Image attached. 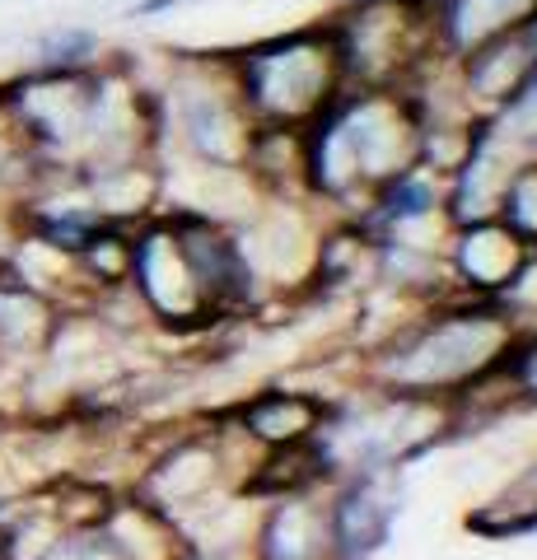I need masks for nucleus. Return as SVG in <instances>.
Returning <instances> with one entry per match:
<instances>
[{
  "mask_svg": "<svg viewBox=\"0 0 537 560\" xmlns=\"http://www.w3.org/2000/svg\"><path fill=\"white\" fill-rule=\"evenodd\" d=\"M463 523H467V533H481L491 541L537 533V463H528L495 500H487L481 510H472Z\"/></svg>",
  "mask_w": 537,
  "mask_h": 560,
  "instance_id": "14",
  "label": "nucleus"
},
{
  "mask_svg": "<svg viewBox=\"0 0 537 560\" xmlns=\"http://www.w3.org/2000/svg\"><path fill=\"white\" fill-rule=\"evenodd\" d=\"M537 14V0H430V28L444 61L467 57L472 47L500 38Z\"/></svg>",
  "mask_w": 537,
  "mask_h": 560,
  "instance_id": "12",
  "label": "nucleus"
},
{
  "mask_svg": "<svg viewBox=\"0 0 537 560\" xmlns=\"http://www.w3.org/2000/svg\"><path fill=\"white\" fill-rule=\"evenodd\" d=\"M187 5V0H141V5H131V20H150V14H168V10H178Z\"/></svg>",
  "mask_w": 537,
  "mask_h": 560,
  "instance_id": "18",
  "label": "nucleus"
},
{
  "mask_svg": "<svg viewBox=\"0 0 537 560\" xmlns=\"http://www.w3.org/2000/svg\"><path fill=\"white\" fill-rule=\"evenodd\" d=\"M43 560H127V556L108 537L103 523H90V528H66L57 541H51V551Z\"/></svg>",
  "mask_w": 537,
  "mask_h": 560,
  "instance_id": "17",
  "label": "nucleus"
},
{
  "mask_svg": "<svg viewBox=\"0 0 537 560\" xmlns=\"http://www.w3.org/2000/svg\"><path fill=\"white\" fill-rule=\"evenodd\" d=\"M327 416H332V397L304 393V388H257L230 407V420L262 453L314 444L327 425Z\"/></svg>",
  "mask_w": 537,
  "mask_h": 560,
  "instance_id": "10",
  "label": "nucleus"
},
{
  "mask_svg": "<svg viewBox=\"0 0 537 560\" xmlns=\"http://www.w3.org/2000/svg\"><path fill=\"white\" fill-rule=\"evenodd\" d=\"M10 238L14 234H0V271H5V257H10Z\"/></svg>",
  "mask_w": 537,
  "mask_h": 560,
  "instance_id": "19",
  "label": "nucleus"
},
{
  "mask_svg": "<svg viewBox=\"0 0 537 560\" xmlns=\"http://www.w3.org/2000/svg\"><path fill=\"white\" fill-rule=\"evenodd\" d=\"M164 215L173 224V234H178L183 261H187V271H192L215 323L244 318V313L262 304V290H257L253 267H248L244 248H238V234L230 224L201 215V210H178V206H164Z\"/></svg>",
  "mask_w": 537,
  "mask_h": 560,
  "instance_id": "6",
  "label": "nucleus"
},
{
  "mask_svg": "<svg viewBox=\"0 0 537 560\" xmlns=\"http://www.w3.org/2000/svg\"><path fill=\"white\" fill-rule=\"evenodd\" d=\"M518 346V327L500 300H463L448 294L378 341L365 360V388L416 397V401H444L454 411L477 383L495 378Z\"/></svg>",
  "mask_w": 537,
  "mask_h": 560,
  "instance_id": "1",
  "label": "nucleus"
},
{
  "mask_svg": "<svg viewBox=\"0 0 537 560\" xmlns=\"http://www.w3.org/2000/svg\"><path fill=\"white\" fill-rule=\"evenodd\" d=\"M238 490H244V471L224 448L215 416L206 425L178 430L131 481V495H141L150 510H160L178 533L192 518L211 514L215 504L234 500Z\"/></svg>",
  "mask_w": 537,
  "mask_h": 560,
  "instance_id": "4",
  "label": "nucleus"
},
{
  "mask_svg": "<svg viewBox=\"0 0 537 560\" xmlns=\"http://www.w3.org/2000/svg\"><path fill=\"white\" fill-rule=\"evenodd\" d=\"M103 66V38L94 28L66 24L51 28L33 43V70H61V75H75V70H94Z\"/></svg>",
  "mask_w": 537,
  "mask_h": 560,
  "instance_id": "15",
  "label": "nucleus"
},
{
  "mask_svg": "<svg viewBox=\"0 0 537 560\" xmlns=\"http://www.w3.org/2000/svg\"><path fill=\"white\" fill-rule=\"evenodd\" d=\"M495 220L537 253V154H528V160L514 164L505 191H500Z\"/></svg>",
  "mask_w": 537,
  "mask_h": 560,
  "instance_id": "16",
  "label": "nucleus"
},
{
  "mask_svg": "<svg viewBox=\"0 0 537 560\" xmlns=\"http://www.w3.org/2000/svg\"><path fill=\"white\" fill-rule=\"evenodd\" d=\"M57 323H61V308L51 304L47 294L24 285L20 276L0 271V370L20 364L28 374L33 364L43 360Z\"/></svg>",
  "mask_w": 537,
  "mask_h": 560,
  "instance_id": "13",
  "label": "nucleus"
},
{
  "mask_svg": "<svg viewBox=\"0 0 537 560\" xmlns=\"http://www.w3.org/2000/svg\"><path fill=\"white\" fill-rule=\"evenodd\" d=\"M160 145H178L187 168H244L257 121L234 80L230 57L173 61L164 94H154ZM154 145V150H160Z\"/></svg>",
  "mask_w": 537,
  "mask_h": 560,
  "instance_id": "3",
  "label": "nucleus"
},
{
  "mask_svg": "<svg viewBox=\"0 0 537 560\" xmlns=\"http://www.w3.org/2000/svg\"><path fill=\"white\" fill-rule=\"evenodd\" d=\"M323 490L327 486L262 500V514L248 533V560H337Z\"/></svg>",
  "mask_w": 537,
  "mask_h": 560,
  "instance_id": "9",
  "label": "nucleus"
},
{
  "mask_svg": "<svg viewBox=\"0 0 537 560\" xmlns=\"http://www.w3.org/2000/svg\"><path fill=\"white\" fill-rule=\"evenodd\" d=\"M393 477L397 471H346L323 490L337 560H370L374 551H384L397 510H402Z\"/></svg>",
  "mask_w": 537,
  "mask_h": 560,
  "instance_id": "8",
  "label": "nucleus"
},
{
  "mask_svg": "<svg viewBox=\"0 0 537 560\" xmlns=\"http://www.w3.org/2000/svg\"><path fill=\"white\" fill-rule=\"evenodd\" d=\"M533 248L518 234H510L500 220L458 224L444 238V271L448 285L463 300H505L514 280L524 276Z\"/></svg>",
  "mask_w": 537,
  "mask_h": 560,
  "instance_id": "7",
  "label": "nucleus"
},
{
  "mask_svg": "<svg viewBox=\"0 0 537 560\" xmlns=\"http://www.w3.org/2000/svg\"><path fill=\"white\" fill-rule=\"evenodd\" d=\"M127 285H131L136 300H141L145 318L154 327L201 331L206 323H215L211 308H206V300H201L192 271H187L178 234H173L164 210L131 230V276H127Z\"/></svg>",
  "mask_w": 537,
  "mask_h": 560,
  "instance_id": "5",
  "label": "nucleus"
},
{
  "mask_svg": "<svg viewBox=\"0 0 537 560\" xmlns=\"http://www.w3.org/2000/svg\"><path fill=\"white\" fill-rule=\"evenodd\" d=\"M234 61V80L257 127H294L304 131L323 108L346 90L341 51L332 24H308L281 38L253 43Z\"/></svg>",
  "mask_w": 537,
  "mask_h": 560,
  "instance_id": "2",
  "label": "nucleus"
},
{
  "mask_svg": "<svg viewBox=\"0 0 537 560\" xmlns=\"http://www.w3.org/2000/svg\"><path fill=\"white\" fill-rule=\"evenodd\" d=\"M430 220H444V178H435V173L421 168V164L407 168V173H393L388 183H378L370 191L365 210L355 215V224L370 238L416 234V230H425Z\"/></svg>",
  "mask_w": 537,
  "mask_h": 560,
  "instance_id": "11",
  "label": "nucleus"
}]
</instances>
